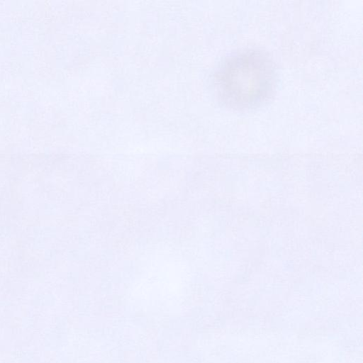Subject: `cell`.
<instances>
[{
    "mask_svg": "<svg viewBox=\"0 0 363 363\" xmlns=\"http://www.w3.org/2000/svg\"><path fill=\"white\" fill-rule=\"evenodd\" d=\"M218 97L228 108L248 110L267 101L275 90L276 67L259 49H246L226 57L214 74Z\"/></svg>",
    "mask_w": 363,
    "mask_h": 363,
    "instance_id": "obj_1",
    "label": "cell"
}]
</instances>
